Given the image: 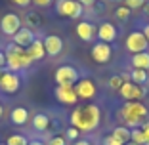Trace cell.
Instances as JSON below:
<instances>
[{"label": "cell", "instance_id": "cell-31", "mask_svg": "<svg viewBox=\"0 0 149 145\" xmlns=\"http://www.w3.org/2000/svg\"><path fill=\"white\" fill-rule=\"evenodd\" d=\"M101 145H124V143H120L118 139H115L113 136H105L103 141H101Z\"/></svg>", "mask_w": 149, "mask_h": 145}, {"label": "cell", "instance_id": "cell-39", "mask_svg": "<svg viewBox=\"0 0 149 145\" xmlns=\"http://www.w3.org/2000/svg\"><path fill=\"white\" fill-rule=\"evenodd\" d=\"M29 145H44V141H38V139H33V141H29Z\"/></svg>", "mask_w": 149, "mask_h": 145}, {"label": "cell", "instance_id": "cell-18", "mask_svg": "<svg viewBox=\"0 0 149 145\" xmlns=\"http://www.w3.org/2000/svg\"><path fill=\"white\" fill-rule=\"evenodd\" d=\"M10 120L15 126H23V124L29 120V111L25 107H13L12 113H10Z\"/></svg>", "mask_w": 149, "mask_h": 145}, {"label": "cell", "instance_id": "cell-16", "mask_svg": "<svg viewBox=\"0 0 149 145\" xmlns=\"http://www.w3.org/2000/svg\"><path fill=\"white\" fill-rule=\"evenodd\" d=\"M12 38H13V44H15V46L27 50V48H29V44H31L36 36H35V33H33V29H29V27H21V29H19Z\"/></svg>", "mask_w": 149, "mask_h": 145}, {"label": "cell", "instance_id": "cell-22", "mask_svg": "<svg viewBox=\"0 0 149 145\" xmlns=\"http://www.w3.org/2000/svg\"><path fill=\"white\" fill-rule=\"evenodd\" d=\"M130 80H132L134 84H140V86H143V84H147L149 75H147V71H141V69H132V73H130Z\"/></svg>", "mask_w": 149, "mask_h": 145}, {"label": "cell", "instance_id": "cell-21", "mask_svg": "<svg viewBox=\"0 0 149 145\" xmlns=\"http://www.w3.org/2000/svg\"><path fill=\"white\" fill-rule=\"evenodd\" d=\"M111 136H113L115 139H118L120 143L126 145L128 141H130V128L128 126H117L113 132H111Z\"/></svg>", "mask_w": 149, "mask_h": 145}, {"label": "cell", "instance_id": "cell-25", "mask_svg": "<svg viewBox=\"0 0 149 145\" xmlns=\"http://www.w3.org/2000/svg\"><path fill=\"white\" fill-rule=\"evenodd\" d=\"M6 145H29V139L23 134H13L6 139Z\"/></svg>", "mask_w": 149, "mask_h": 145}, {"label": "cell", "instance_id": "cell-43", "mask_svg": "<svg viewBox=\"0 0 149 145\" xmlns=\"http://www.w3.org/2000/svg\"><path fill=\"white\" fill-rule=\"evenodd\" d=\"M115 2H120V0H115ZM123 2H124V0H123Z\"/></svg>", "mask_w": 149, "mask_h": 145}, {"label": "cell", "instance_id": "cell-33", "mask_svg": "<svg viewBox=\"0 0 149 145\" xmlns=\"http://www.w3.org/2000/svg\"><path fill=\"white\" fill-rule=\"evenodd\" d=\"M54 0H33V4H36V6H40V8H46V6H50Z\"/></svg>", "mask_w": 149, "mask_h": 145}, {"label": "cell", "instance_id": "cell-28", "mask_svg": "<svg viewBox=\"0 0 149 145\" xmlns=\"http://www.w3.org/2000/svg\"><path fill=\"white\" fill-rule=\"evenodd\" d=\"M27 25H29V29L31 27H40V15L38 13H29L27 15Z\"/></svg>", "mask_w": 149, "mask_h": 145}, {"label": "cell", "instance_id": "cell-7", "mask_svg": "<svg viewBox=\"0 0 149 145\" xmlns=\"http://www.w3.org/2000/svg\"><path fill=\"white\" fill-rule=\"evenodd\" d=\"M74 92H77V97H79V99L90 101V99H94L96 94H97L96 82H94L90 76H84V78H80L79 82L74 84Z\"/></svg>", "mask_w": 149, "mask_h": 145}, {"label": "cell", "instance_id": "cell-17", "mask_svg": "<svg viewBox=\"0 0 149 145\" xmlns=\"http://www.w3.org/2000/svg\"><path fill=\"white\" fill-rule=\"evenodd\" d=\"M27 53H29V57H31L33 61H38V59H44L46 57V48H44V40L40 38H35L29 44V48H27Z\"/></svg>", "mask_w": 149, "mask_h": 145}, {"label": "cell", "instance_id": "cell-44", "mask_svg": "<svg viewBox=\"0 0 149 145\" xmlns=\"http://www.w3.org/2000/svg\"><path fill=\"white\" fill-rule=\"evenodd\" d=\"M0 145H6V143H0Z\"/></svg>", "mask_w": 149, "mask_h": 145}, {"label": "cell", "instance_id": "cell-11", "mask_svg": "<svg viewBox=\"0 0 149 145\" xmlns=\"http://www.w3.org/2000/svg\"><path fill=\"white\" fill-rule=\"evenodd\" d=\"M90 56H92V59L96 63L105 65L113 57V48H111V44H105V42H96L92 46V50H90Z\"/></svg>", "mask_w": 149, "mask_h": 145}, {"label": "cell", "instance_id": "cell-19", "mask_svg": "<svg viewBox=\"0 0 149 145\" xmlns=\"http://www.w3.org/2000/svg\"><path fill=\"white\" fill-rule=\"evenodd\" d=\"M132 67L141 71H149V52H140L132 56Z\"/></svg>", "mask_w": 149, "mask_h": 145}, {"label": "cell", "instance_id": "cell-8", "mask_svg": "<svg viewBox=\"0 0 149 145\" xmlns=\"http://www.w3.org/2000/svg\"><path fill=\"white\" fill-rule=\"evenodd\" d=\"M124 46H126V50L132 56H134V53H140V52H147V48H149L147 40H145V36H143L141 31H132L130 35L126 36Z\"/></svg>", "mask_w": 149, "mask_h": 145}, {"label": "cell", "instance_id": "cell-1", "mask_svg": "<svg viewBox=\"0 0 149 145\" xmlns=\"http://www.w3.org/2000/svg\"><path fill=\"white\" fill-rule=\"evenodd\" d=\"M100 119H101V111L94 103H88L84 107H74V111L69 117L71 126H74L80 132H92V130H96L100 126Z\"/></svg>", "mask_w": 149, "mask_h": 145}, {"label": "cell", "instance_id": "cell-41", "mask_svg": "<svg viewBox=\"0 0 149 145\" xmlns=\"http://www.w3.org/2000/svg\"><path fill=\"white\" fill-rule=\"evenodd\" d=\"M126 145H136V143H132V141H128V143H126Z\"/></svg>", "mask_w": 149, "mask_h": 145}, {"label": "cell", "instance_id": "cell-23", "mask_svg": "<svg viewBox=\"0 0 149 145\" xmlns=\"http://www.w3.org/2000/svg\"><path fill=\"white\" fill-rule=\"evenodd\" d=\"M130 141H132V143H136V145H147L141 128H130Z\"/></svg>", "mask_w": 149, "mask_h": 145}, {"label": "cell", "instance_id": "cell-15", "mask_svg": "<svg viewBox=\"0 0 149 145\" xmlns=\"http://www.w3.org/2000/svg\"><path fill=\"white\" fill-rule=\"evenodd\" d=\"M117 27L113 25V23L109 21H103L97 25V38H100V42H105V44H109V42H113V40H117Z\"/></svg>", "mask_w": 149, "mask_h": 145}, {"label": "cell", "instance_id": "cell-27", "mask_svg": "<svg viewBox=\"0 0 149 145\" xmlns=\"http://www.w3.org/2000/svg\"><path fill=\"white\" fill-rule=\"evenodd\" d=\"M145 2H147V0H124V6L130 8V10H140V8L145 6Z\"/></svg>", "mask_w": 149, "mask_h": 145}, {"label": "cell", "instance_id": "cell-42", "mask_svg": "<svg viewBox=\"0 0 149 145\" xmlns=\"http://www.w3.org/2000/svg\"><path fill=\"white\" fill-rule=\"evenodd\" d=\"M2 73H4V71H0V76H2Z\"/></svg>", "mask_w": 149, "mask_h": 145}, {"label": "cell", "instance_id": "cell-13", "mask_svg": "<svg viewBox=\"0 0 149 145\" xmlns=\"http://www.w3.org/2000/svg\"><path fill=\"white\" fill-rule=\"evenodd\" d=\"M74 31H77V36L82 42H92L97 36V27L90 21H79V25L74 27Z\"/></svg>", "mask_w": 149, "mask_h": 145}, {"label": "cell", "instance_id": "cell-35", "mask_svg": "<svg viewBox=\"0 0 149 145\" xmlns=\"http://www.w3.org/2000/svg\"><path fill=\"white\" fill-rule=\"evenodd\" d=\"M4 67H6V53L0 52V71H4Z\"/></svg>", "mask_w": 149, "mask_h": 145}, {"label": "cell", "instance_id": "cell-38", "mask_svg": "<svg viewBox=\"0 0 149 145\" xmlns=\"http://www.w3.org/2000/svg\"><path fill=\"white\" fill-rule=\"evenodd\" d=\"M73 145H92V143H90L88 139H77V141H74Z\"/></svg>", "mask_w": 149, "mask_h": 145}, {"label": "cell", "instance_id": "cell-2", "mask_svg": "<svg viewBox=\"0 0 149 145\" xmlns=\"http://www.w3.org/2000/svg\"><path fill=\"white\" fill-rule=\"evenodd\" d=\"M147 114H149V111L141 101H126L120 107V111H118V117H123L124 124L130 128H140L145 122L143 119Z\"/></svg>", "mask_w": 149, "mask_h": 145}, {"label": "cell", "instance_id": "cell-36", "mask_svg": "<svg viewBox=\"0 0 149 145\" xmlns=\"http://www.w3.org/2000/svg\"><path fill=\"white\" fill-rule=\"evenodd\" d=\"M141 33H143L145 40H147V44H149V23H145V25H143V29H141Z\"/></svg>", "mask_w": 149, "mask_h": 145}, {"label": "cell", "instance_id": "cell-34", "mask_svg": "<svg viewBox=\"0 0 149 145\" xmlns=\"http://www.w3.org/2000/svg\"><path fill=\"white\" fill-rule=\"evenodd\" d=\"M15 6H19V8H25V6H29L33 2V0H12Z\"/></svg>", "mask_w": 149, "mask_h": 145}, {"label": "cell", "instance_id": "cell-5", "mask_svg": "<svg viewBox=\"0 0 149 145\" xmlns=\"http://www.w3.org/2000/svg\"><path fill=\"white\" fill-rule=\"evenodd\" d=\"M56 13L59 17L79 19L84 13V6L77 0H56Z\"/></svg>", "mask_w": 149, "mask_h": 145}, {"label": "cell", "instance_id": "cell-24", "mask_svg": "<svg viewBox=\"0 0 149 145\" xmlns=\"http://www.w3.org/2000/svg\"><path fill=\"white\" fill-rule=\"evenodd\" d=\"M130 13H132L130 8H126L124 4H120V6H117V10H115V17H117L118 21H126V19L130 17Z\"/></svg>", "mask_w": 149, "mask_h": 145}, {"label": "cell", "instance_id": "cell-6", "mask_svg": "<svg viewBox=\"0 0 149 145\" xmlns=\"http://www.w3.org/2000/svg\"><path fill=\"white\" fill-rule=\"evenodd\" d=\"M118 96L123 97L124 101H141L147 96V90L143 86H140V84H134L132 80H126L120 86V90H118Z\"/></svg>", "mask_w": 149, "mask_h": 145}, {"label": "cell", "instance_id": "cell-4", "mask_svg": "<svg viewBox=\"0 0 149 145\" xmlns=\"http://www.w3.org/2000/svg\"><path fill=\"white\" fill-rule=\"evenodd\" d=\"M54 80L57 86H74L80 80V73L73 65H61L54 73Z\"/></svg>", "mask_w": 149, "mask_h": 145}, {"label": "cell", "instance_id": "cell-26", "mask_svg": "<svg viewBox=\"0 0 149 145\" xmlns=\"http://www.w3.org/2000/svg\"><path fill=\"white\" fill-rule=\"evenodd\" d=\"M124 82H126V80H124V76H120V75H113L109 78V86L113 90H120V86H123Z\"/></svg>", "mask_w": 149, "mask_h": 145}, {"label": "cell", "instance_id": "cell-20", "mask_svg": "<svg viewBox=\"0 0 149 145\" xmlns=\"http://www.w3.org/2000/svg\"><path fill=\"white\" fill-rule=\"evenodd\" d=\"M33 128L36 132H46L50 128V117L46 113H36L33 117Z\"/></svg>", "mask_w": 149, "mask_h": 145}, {"label": "cell", "instance_id": "cell-32", "mask_svg": "<svg viewBox=\"0 0 149 145\" xmlns=\"http://www.w3.org/2000/svg\"><path fill=\"white\" fill-rule=\"evenodd\" d=\"M140 128H141V132H143V136H145V141H147V145H149V120H145Z\"/></svg>", "mask_w": 149, "mask_h": 145}, {"label": "cell", "instance_id": "cell-29", "mask_svg": "<svg viewBox=\"0 0 149 145\" xmlns=\"http://www.w3.org/2000/svg\"><path fill=\"white\" fill-rule=\"evenodd\" d=\"M65 134H67V136H65V139H73V141H77V139L80 137V130H77L74 126H69Z\"/></svg>", "mask_w": 149, "mask_h": 145}, {"label": "cell", "instance_id": "cell-10", "mask_svg": "<svg viewBox=\"0 0 149 145\" xmlns=\"http://www.w3.org/2000/svg\"><path fill=\"white\" fill-rule=\"evenodd\" d=\"M21 17H19L17 13H4L2 19H0V31L4 33L6 36H13L15 33L21 29Z\"/></svg>", "mask_w": 149, "mask_h": 145}, {"label": "cell", "instance_id": "cell-14", "mask_svg": "<svg viewBox=\"0 0 149 145\" xmlns=\"http://www.w3.org/2000/svg\"><path fill=\"white\" fill-rule=\"evenodd\" d=\"M44 48H46V56L50 57H56L61 53L63 50V38L59 35H48V36H44Z\"/></svg>", "mask_w": 149, "mask_h": 145}, {"label": "cell", "instance_id": "cell-37", "mask_svg": "<svg viewBox=\"0 0 149 145\" xmlns=\"http://www.w3.org/2000/svg\"><path fill=\"white\" fill-rule=\"evenodd\" d=\"M77 2H80L82 6H88V8H90V6H94V4H96L97 0H77Z\"/></svg>", "mask_w": 149, "mask_h": 145}, {"label": "cell", "instance_id": "cell-12", "mask_svg": "<svg viewBox=\"0 0 149 145\" xmlns=\"http://www.w3.org/2000/svg\"><path fill=\"white\" fill-rule=\"evenodd\" d=\"M54 97H56L61 105H74L79 103V97L74 92V86H56L54 90Z\"/></svg>", "mask_w": 149, "mask_h": 145}, {"label": "cell", "instance_id": "cell-3", "mask_svg": "<svg viewBox=\"0 0 149 145\" xmlns=\"http://www.w3.org/2000/svg\"><path fill=\"white\" fill-rule=\"evenodd\" d=\"M6 67L8 71L12 73H17V71H23V69H29L33 65V59L29 57L25 48H19L12 42V44L6 48Z\"/></svg>", "mask_w": 149, "mask_h": 145}, {"label": "cell", "instance_id": "cell-30", "mask_svg": "<svg viewBox=\"0 0 149 145\" xmlns=\"http://www.w3.org/2000/svg\"><path fill=\"white\" fill-rule=\"evenodd\" d=\"M46 145H67V139L61 136H54V137H50V141Z\"/></svg>", "mask_w": 149, "mask_h": 145}, {"label": "cell", "instance_id": "cell-9", "mask_svg": "<svg viewBox=\"0 0 149 145\" xmlns=\"http://www.w3.org/2000/svg\"><path fill=\"white\" fill-rule=\"evenodd\" d=\"M19 88H21V76L17 73H12V71H4L0 76V92L15 94Z\"/></svg>", "mask_w": 149, "mask_h": 145}, {"label": "cell", "instance_id": "cell-40", "mask_svg": "<svg viewBox=\"0 0 149 145\" xmlns=\"http://www.w3.org/2000/svg\"><path fill=\"white\" fill-rule=\"evenodd\" d=\"M2 114H4V107H2V103H0V119H2Z\"/></svg>", "mask_w": 149, "mask_h": 145}]
</instances>
